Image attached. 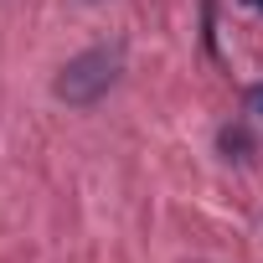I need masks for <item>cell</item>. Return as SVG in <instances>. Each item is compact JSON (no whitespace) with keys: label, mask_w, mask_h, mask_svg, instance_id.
<instances>
[{"label":"cell","mask_w":263,"mask_h":263,"mask_svg":"<svg viewBox=\"0 0 263 263\" xmlns=\"http://www.w3.org/2000/svg\"><path fill=\"white\" fill-rule=\"evenodd\" d=\"M242 103H248V114H253V119H263V83H253Z\"/></svg>","instance_id":"cell-3"},{"label":"cell","mask_w":263,"mask_h":263,"mask_svg":"<svg viewBox=\"0 0 263 263\" xmlns=\"http://www.w3.org/2000/svg\"><path fill=\"white\" fill-rule=\"evenodd\" d=\"M119 62H124L119 47H93V52L72 57V62L62 67V78H57V98H62V103H98V98L114 88Z\"/></svg>","instance_id":"cell-1"},{"label":"cell","mask_w":263,"mask_h":263,"mask_svg":"<svg viewBox=\"0 0 263 263\" xmlns=\"http://www.w3.org/2000/svg\"><path fill=\"white\" fill-rule=\"evenodd\" d=\"M248 6H253V11H263V0H248Z\"/></svg>","instance_id":"cell-4"},{"label":"cell","mask_w":263,"mask_h":263,"mask_svg":"<svg viewBox=\"0 0 263 263\" xmlns=\"http://www.w3.org/2000/svg\"><path fill=\"white\" fill-rule=\"evenodd\" d=\"M222 150H227L232 160H248V150H253V140L242 135V129H232V124H227V129H222Z\"/></svg>","instance_id":"cell-2"}]
</instances>
